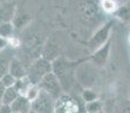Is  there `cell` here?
<instances>
[{
	"instance_id": "obj_1",
	"label": "cell",
	"mask_w": 130,
	"mask_h": 113,
	"mask_svg": "<svg viewBox=\"0 0 130 113\" xmlns=\"http://www.w3.org/2000/svg\"><path fill=\"white\" fill-rule=\"evenodd\" d=\"M52 71V61L43 57H37L27 68V78L33 85H39L45 75Z\"/></svg>"
},
{
	"instance_id": "obj_2",
	"label": "cell",
	"mask_w": 130,
	"mask_h": 113,
	"mask_svg": "<svg viewBox=\"0 0 130 113\" xmlns=\"http://www.w3.org/2000/svg\"><path fill=\"white\" fill-rule=\"evenodd\" d=\"M112 26H113V22L112 21L106 22L91 36V39L87 42V46L92 51V53L94 51H96L97 49H100L106 42L110 41V34H111L112 31Z\"/></svg>"
},
{
	"instance_id": "obj_3",
	"label": "cell",
	"mask_w": 130,
	"mask_h": 113,
	"mask_svg": "<svg viewBox=\"0 0 130 113\" xmlns=\"http://www.w3.org/2000/svg\"><path fill=\"white\" fill-rule=\"evenodd\" d=\"M37 86L40 87V89L44 90L49 95H51L54 100H58L62 95V85L53 71L45 75Z\"/></svg>"
},
{
	"instance_id": "obj_4",
	"label": "cell",
	"mask_w": 130,
	"mask_h": 113,
	"mask_svg": "<svg viewBox=\"0 0 130 113\" xmlns=\"http://www.w3.org/2000/svg\"><path fill=\"white\" fill-rule=\"evenodd\" d=\"M56 101L44 90H40L39 96L32 102V110L36 113H54Z\"/></svg>"
},
{
	"instance_id": "obj_5",
	"label": "cell",
	"mask_w": 130,
	"mask_h": 113,
	"mask_svg": "<svg viewBox=\"0 0 130 113\" xmlns=\"http://www.w3.org/2000/svg\"><path fill=\"white\" fill-rule=\"evenodd\" d=\"M75 67H77L75 62L67 61L64 58L58 57L56 60L52 61V71L57 75L61 85L63 84L64 80H68L70 78V74L74 72Z\"/></svg>"
},
{
	"instance_id": "obj_6",
	"label": "cell",
	"mask_w": 130,
	"mask_h": 113,
	"mask_svg": "<svg viewBox=\"0 0 130 113\" xmlns=\"http://www.w3.org/2000/svg\"><path fill=\"white\" fill-rule=\"evenodd\" d=\"M54 113H79L78 102L67 95H61L56 101Z\"/></svg>"
},
{
	"instance_id": "obj_7",
	"label": "cell",
	"mask_w": 130,
	"mask_h": 113,
	"mask_svg": "<svg viewBox=\"0 0 130 113\" xmlns=\"http://www.w3.org/2000/svg\"><path fill=\"white\" fill-rule=\"evenodd\" d=\"M100 9L101 6L94 0H84L79 5L80 15L84 19H86V22H92L96 19V17H99L100 15Z\"/></svg>"
},
{
	"instance_id": "obj_8",
	"label": "cell",
	"mask_w": 130,
	"mask_h": 113,
	"mask_svg": "<svg viewBox=\"0 0 130 113\" xmlns=\"http://www.w3.org/2000/svg\"><path fill=\"white\" fill-rule=\"evenodd\" d=\"M110 51H111V42L109 41L91 54L89 57L91 63H93L95 67H104L109 60Z\"/></svg>"
},
{
	"instance_id": "obj_9",
	"label": "cell",
	"mask_w": 130,
	"mask_h": 113,
	"mask_svg": "<svg viewBox=\"0 0 130 113\" xmlns=\"http://www.w3.org/2000/svg\"><path fill=\"white\" fill-rule=\"evenodd\" d=\"M16 5L11 1L0 2V25L12 22L16 15Z\"/></svg>"
},
{
	"instance_id": "obj_10",
	"label": "cell",
	"mask_w": 130,
	"mask_h": 113,
	"mask_svg": "<svg viewBox=\"0 0 130 113\" xmlns=\"http://www.w3.org/2000/svg\"><path fill=\"white\" fill-rule=\"evenodd\" d=\"M9 72L15 77L16 79H22L27 76V68L24 66L22 60L18 58L14 57L10 61V66H9Z\"/></svg>"
},
{
	"instance_id": "obj_11",
	"label": "cell",
	"mask_w": 130,
	"mask_h": 113,
	"mask_svg": "<svg viewBox=\"0 0 130 113\" xmlns=\"http://www.w3.org/2000/svg\"><path fill=\"white\" fill-rule=\"evenodd\" d=\"M14 113H28L32 110V102L25 95H19L10 105Z\"/></svg>"
},
{
	"instance_id": "obj_12",
	"label": "cell",
	"mask_w": 130,
	"mask_h": 113,
	"mask_svg": "<svg viewBox=\"0 0 130 113\" xmlns=\"http://www.w3.org/2000/svg\"><path fill=\"white\" fill-rule=\"evenodd\" d=\"M12 58H14V54L9 50H7V47L4 51L0 52V79L7 72H9V66H10V61Z\"/></svg>"
},
{
	"instance_id": "obj_13",
	"label": "cell",
	"mask_w": 130,
	"mask_h": 113,
	"mask_svg": "<svg viewBox=\"0 0 130 113\" xmlns=\"http://www.w3.org/2000/svg\"><path fill=\"white\" fill-rule=\"evenodd\" d=\"M19 92L16 89V87L12 86V87H8L5 92L4 96H2V100H1V103L2 104H7V105H11L12 102L19 96Z\"/></svg>"
},
{
	"instance_id": "obj_14",
	"label": "cell",
	"mask_w": 130,
	"mask_h": 113,
	"mask_svg": "<svg viewBox=\"0 0 130 113\" xmlns=\"http://www.w3.org/2000/svg\"><path fill=\"white\" fill-rule=\"evenodd\" d=\"M14 29H15V25L12 24V22L1 24L0 25V36L5 37L7 40L11 39L12 35H14Z\"/></svg>"
},
{
	"instance_id": "obj_15",
	"label": "cell",
	"mask_w": 130,
	"mask_h": 113,
	"mask_svg": "<svg viewBox=\"0 0 130 113\" xmlns=\"http://www.w3.org/2000/svg\"><path fill=\"white\" fill-rule=\"evenodd\" d=\"M29 21H31V17L26 14H22V12H17L15 15L14 19H12V24L15 25V27L17 28H21V27L25 26Z\"/></svg>"
},
{
	"instance_id": "obj_16",
	"label": "cell",
	"mask_w": 130,
	"mask_h": 113,
	"mask_svg": "<svg viewBox=\"0 0 130 113\" xmlns=\"http://www.w3.org/2000/svg\"><path fill=\"white\" fill-rule=\"evenodd\" d=\"M85 111H86V113H94V112L103 111V103L100 101L99 99L95 100V101L85 103Z\"/></svg>"
},
{
	"instance_id": "obj_17",
	"label": "cell",
	"mask_w": 130,
	"mask_h": 113,
	"mask_svg": "<svg viewBox=\"0 0 130 113\" xmlns=\"http://www.w3.org/2000/svg\"><path fill=\"white\" fill-rule=\"evenodd\" d=\"M40 87L37 86V85H31V86L28 87V89L26 90V93H25V96L27 97V99L29 100L31 102H33L34 100L36 99L37 96H39V94H40Z\"/></svg>"
},
{
	"instance_id": "obj_18",
	"label": "cell",
	"mask_w": 130,
	"mask_h": 113,
	"mask_svg": "<svg viewBox=\"0 0 130 113\" xmlns=\"http://www.w3.org/2000/svg\"><path fill=\"white\" fill-rule=\"evenodd\" d=\"M82 100L85 103L95 101V100H97V94L92 88H85L82 93Z\"/></svg>"
},
{
	"instance_id": "obj_19",
	"label": "cell",
	"mask_w": 130,
	"mask_h": 113,
	"mask_svg": "<svg viewBox=\"0 0 130 113\" xmlns=\"http://www.w3.org/2000/svg\"><path fill=\"white\" fill-rule=\"evenodd\" d=\"M2 83H4V85L8 88V87H12V86H15V84H16V82H17V79L15 78L14 76L10 74V72H7L5 76H2V78L0 79Z\"/></svg>"
},
{
	"instance_id": "obj_20",
	"label": "cell",
	"mask_w": 130,
	"mask_h": 113,
	"mask_svg": "<svg viewBox=\"0 0 130 113\" xmlns=\"http://www.w3.org/2000/svg\"><path fill=\"white\" fill-rule=\"evenodd\" d=\"M117 0H103L102 1V9L105 11H114L117 9Z\"/></svg>"
},
{
	"instance_id": "obj_21",
	"label": "cell",
	"mask_w": 130,
	"mask_h": 113,
	"mask_svg": "<svg viewBox=\"0 0 130 113\" xmlns=\"http://www.w3.org/2000/svg\"><path fill=\"white\" fill-rule=\"evenodd\" d=\"M0 113H14V112H12V109L10 105L1 104V106H0Z\"/></svg>"
},
{
	"instance_id": "obj_22",
	"label": "cell",
	"mask_w": 130,
	"mask_h": 113,
	"mask_svg": "<svg viewBox=\"0 0 130 113\" xmlns=\"http://www.w3.org/2000/svg\"><path fill=\"white\" fill-rule=\"evenodd\" d=\"M7 46H8V40L2 37V36H0V52L4 51Z\"/></svg>"
},
{
	"instance_id": "obj_23",
	"label": "cell",
	"mask_w": 130,
	"mask_h": 113,
	"mask_svg": "<svg viewBox=\"0 0 130 113\" xmlns=\"http://www.w3.org/2000/svg\"><path fill=\"white\" fill-rule=\"evenodd\" d=\"M6 89H7V87L4 85V83L0 80V101L2 100V96H4V94H5V92H6Z\"/></svg>"
},
{
	"instance_id": "obj_24",
	"label": "cell",
	"mask_w": 130,
	"mask_h": 113,
	"mask_svg": "<svg viewBox=\"0 0 130 113\" xmlns=\"http://www.w3.org/2000/svg\"><path fill=\"white\" fill-rule=\"evenodd\" d=\"M122 113H130V107H126V109L122 111Z\"/></svg>"
},
{
	"instance_id": "obj_25",
	"label": "cell",
	"mask_w": 130,
	"mask_h": 113,
	"mask_svg": "<svg viewBox=\"0 0 130 113\" xmlns=\"http://www.w3.org/2000/svg\"><path fill=\"white\" fill-rule=\"evenodd\" d=\"M28 113H36V112H35V111H33V110H31V111H29Z\"/></svg>"
},
{
	"instance_id": "obj_26",
	"label": "cell",
	"mask_w": 130,
	"mask_h": 113,
	"mask_svg": "<svg viewBox=\"0 0 130 113\" xmlns=\"http://www.w3.org/2000/svg\"><path fill=\"white\" fill-rule=\"evenodd\" d=\"M94 113H104L103 111H100V112H94Z\"/></svg>"
},
{
	"instance_id": "obj_27",
	"label": "cell",
	"mask_w": 130,
	"mask_h": 113,
	"mask_svg": "<svg viewBox=\"0 0 130 113\" xmlns=\"http://www.w3.org/2000/svg\"><path fill=\"white\" fill-rule=\"evenodd\" d=\"M129 99H130V89H129Z\"/></svg>"
},
{
	"instance_id": "obj_28",
	"label": "cell",
	"mask_w": 130,
	"mask_h": 113,
	"mask_svg": "<svg viewBox=\"0 0 130 113\" xmlns=\"http://www.w3.org/2000/svg\"><path fill=\"white\" fill-rule=\"evenodd\" d=\"M1 104H2V103H1V101H0V106H1Z\"/></svg>"
},
{
	"instance_id": "obj_29",
	"label": "cell",
	"mask_w": 130,
	"mask_h": 113,
	"mask_svg": "<svg viewBox=\"0 0 130 113\" xmlns=\"http://www.w3.org/2000/svg\"><path fill=\"white\" fill-rule=\"evenodd\" d=\"M117 1H120V0H117Z\"/></svg>"
}]
</instances>
